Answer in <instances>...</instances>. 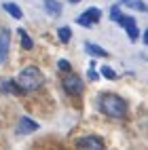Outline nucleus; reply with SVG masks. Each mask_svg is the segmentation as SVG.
Here are the masks:
<instances>
[{
	"instance_id": "15",
	"label": "nucleus",
	"mask_w": 148,
	"mask_h": 150,
	"mask_svg": "<svg viewBox=\"0 0 148 150\" xmlns=\"http://www.w3.org/2000/svg\"><path fill=\"white\" fill-rule=\"evenodd\" d=\"M100 74H102V78H106V81H116V78H118L116 70H114V68H110L108 64L100 68Z\"/></svg>"
},
{
	"instance_id": "2",
	"label": "nucleus",
	"mask_w": 148,
	"mask_h": 150,
	"mask_svg": "<svg viewBox=\"0 0 148 150\" xmlns=\"http://www.w3.org/2000/svg\"><path fill=\"white\" fill-rule=\"evenodd\" d=\"M17 83L25 93H32V91H38V89L45 85V74L36 66H25V68L19 70Z\"/></svg>"
},
{
	"instance_id": "17",
	"label": "nucleus",
	"mask_w": 148,
	"mask_h": 150,
	"mask_svg": "<svg viewBox=\"0 0 148 150\" xmlns=\"http://www.w3.org/2000/svg\"><path fill=\"white\" fill-rule=\"evenodd\" d=\"M125 13L121 11V6L118 4H114V6H110V13H108V17H110V21H114V23H118V19H121Z\"/></svg>"
},
{
	"instance_id": "1",
	"label": "nucleus",
	"mask_w": 148,
	"mask_h": 150,
	"mask_svg": "<svg viewBox=\"0 0 148 150\" xmlns=\"http://www.w3.org/2000/svg\"><path fill=\"white\" fill-rule=\"evenodd\" d=\"M97 110H100L104 116H108V118L121 121V118H125L127 112H129V106H127V102L118 93L106 91V93H102L100 97H97Z\"/></svg>"
},
{
	"instance_id": "9",
	"label": "nucleus",
	"mask_w": 148,
	"mask_h": 150,
	"mask_svg": "<svg viewBox=\"0 0 148 150\" xmlns=\"http://www.w3.org/2000/svg\"><path fill=\"white\" fill-rule=\"evenodd\" d=\"M85 53L91 55V57H95V59H106V57H110V53H108L104 47H100L97 42H91V40H85Z\"/></svg>"
},
{
	"instance_id": "7",
	"label": "nucleus",
	"mask_w": 148,
	"mask_h": 150,
	"mask_svg": "<svg viewBox=\"0 0 148 150\" xmlns=\"http://www.w3.org/2000/svg\"><path fill=\"white\" fill-rule=\"evenodd\" d=\"M36 129H40V127H38V123L32 121L30 116H21L19 123H17V133L19 135H30V133H34Z\"/></svg>"
},
{
	"instance_id": "11",
	"label": "nucleus",
	"mask_w": 148,
	"mask_h": 150,
	"mask_svg": "<svg viewBox=\"0 0 148 150\" xmlns=\"http://www.w3.org/2000/svg\"><path fill=\"white\" fill-rule=\"evenodd\" d=\"M42 4H45V8H47V13L49 15H62L64 13V6H62V2L59 0H42Z\"/></svg>"
},
{
	"instance_id": "18",
	"label": "nucleus",
	"mask_w": 148,
	"mask_h": 150,
	"mask_svg": "<svg viewBox=\"0 0 148 150\" xmlns=\"http://www.w3.org/2000/svg\"><path fill=\"white\" fill-rule=\"evenodd\" d=\"M57 70H59V72H72V64L70 62H68V59H59V62H57Z\"/></svg>"
},
{
	"instance_id": "3",
	"label": "nucleus",
	"mask_w": 148,
	"mask_h": 150,
	"mask_svg": "<svg viewBox=\"0 0 148 150\" xmlns=\"http://www.w3.org/2000/svg\"><path fill=\"white\" fill-rule=\"evenodd\" d=\"M62 89H64L66 95L78 97V95H83V91H85V83H83V78L78 76V74L66 72V74L62 76Z\"/></svg>"
},
{
	"instance_id": "19",
	"label": "nucleus",
	"mask_w": 148,
	"mask_h": 150,
	"mask_svg": "<svg viewBox=\"0 0 148 150\" xmlns=\"http://www.w3.org/2000/svg\"><path fill=\"white\" fill-rule=\"evenodd\" d=\"M87 78H89L91 83H95V81H100V78H102V74L97 72L95 68H89V70H87Z\"/></svg>"
},
{
	"instance_id": "20",
	"label": "nucleus",
	"mask_w": 148,
	"mask_h": 150,
	"mask_svg": "<svg viewBox=\"0 0 148 150\" xmlns=\"http://www.w3.org/2000/svg\"><path fill=\"white\" fill-rule=\"evenodd\" d=\"M142 42H144V45L148 47V28H146L144 32H142Z\"/></svg>"
},
{
	"instance_id": "10",
	"label": "nucleus",
	"mask_w": 148,
	"mask_h": 150,
	"mask_svg": "<svg viewBox=\"0 0 148 150\" xmlns=\"http://www.w3.org/2000/svg\"><path fill=\"white\" fill-rule=\"evenodd\" d=\"M8 45H11V32L8 28H2L0 30V64H4L8 57Z\"/></svg>"
},
{
	"instance_id": "4",
	"label": "nucleus",
	"mask_w": 148,
	"mask_h": 150,
	"mask_svg": "<svg viewBox=\"0 0 148 150\" xmlns=\"http://www.w3.org/2000/svg\"><path fill=\"white\" fill-rule=\"evenodd\" d=\"M74 146H76V150H106L104 139H102L100 135H93V133L78 137Z\"/></svg>"
},
{
	"instance_id": "16",
	"label": "nucleus",
	"mask_w": 148,
	"mask_h": 150,
	"mask_svg": "<svg viewBox=\"0 0 148 150\" xmlns=\"http://www.w3.org/2000/svg\"><path fill=\"white\" fill-rule=\"evenodd\" d=\"M19 38H21V49H25V51H30V49L34 47V40H32V38H30V34L25 32L23 28L19 30Z\"/></svg>"
},
{
	"instance_id": "6",
	"label": "nucleus",
	"mask_w": 148,
	"mask_h": 150,
	"mask_svg": "<svg viewBox=\"0 0 148 150\" xmlns=\"http://www.w3.org/2000/svg\"><path fill=\"white\" fill-rule=\"evenodd\" d=\"M118 25H121V28L125 30L127 36H129V40H133V42L142 36V32H140V28H137L135 17H133V15H123L121 19H118Z\"/></svg>"
},
{
	"instance_id": "5",
	"label": "nucleus",
	"mask_w": 148,
	"mask_h": 150,
	"mask_svg": "<svg viewBox=\"0 0 148 150\" xmlns=\"http://www.w3.org/2000/svg\"><path fill=\"white\" fill-rule=\"evenodd\" d=\"M102 19V8L100 6H89L85 13H81L76 17V23L83 25V28H91L93 23H97Z\"/></svg>"
},
{
	"instance_id": "13",
	"label": "nucleus",
	"mask_w": 148,
	"mask_h": 150,
	"mask_svg": "<svg viewBox=\"0 0 148 150\" xmlns=\"http://www.w3.org/2000/svg\"><path fill=\"white\" fill-rule=\"evenodd\" d=\"M2 8H4V11L11 15L13 19H17V21H19V19H23V11H21L15 2H2Z\"/></svg>"
},
{
	"instance_id": "21",
	"label": "nucleus",
	"mask_w": 148,
	"mask_h": 150,
	"mask_svg": "<svg viewBox=\"0 0 148 150\" xmlns=\"http://www.w3.org/2000/svg\"><path fill=\"white\" fill-rule=\"evenodd\" d=\"M68 2H70V4H76V2H81V0H68Z\"/></svg>"
},
{
	"instance_id": "14",
	"label": "nucleus",
	"mask_w": 148,
	"mask_h": 150,
	"mask_svg": "<svg viewBox=\"0 0 148 150\" xmlns=\"http://www.w3.org/2000/svg\"><path fill=\"white\" fill-rule=\"evenodd\" d=\"M57 38L62 40V45H68L72 40V28L70 25H62V28H57Z\"/></svg>"
},
{
	"instance_id": "8",
	"label": "nucleus",
	"mask_w": 148,
	"mask_h": 150,
	"mask_svg": "<svg viewBox=\"0 0 148 150\" xmlns=\"http://www.w3.org/2000/svg\"><path fill=\"white\" fill-rule=\"evenodd\" d=\"M0 91H4L8 95H21V93H25L23 89L19 87L17 78H2V81H0Z\"/></svg>"
},
{
	"instance_id": "12",
	"label": "nucleus",
	"mask_w": 148,
	"mask_h": 150,
	"mask_svg": "<svg viewBox=\"0 0 148 150\" xmlns=\"http://www.w3.org/2000/svg\"><path fill=\"white\" fill-rule=\"evenodd\" d=\"M121 4L131 8V11H142V13H148V4L144 0H121Z\"/></svg>"
}]
</instances>
